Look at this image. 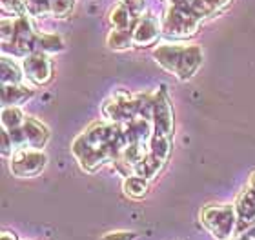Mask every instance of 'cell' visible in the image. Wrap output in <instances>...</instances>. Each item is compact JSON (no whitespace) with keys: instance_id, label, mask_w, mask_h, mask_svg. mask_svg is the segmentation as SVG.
<instances>
[{"instance_id":"12","label":"cell","mask_w":255,"mask_h":240,"mask_svg":"<svg viewBox=\"0 0 255 240\" xmlns=\"http://www.w3.org/2000/svg\"><path fill=\"white\" fill-rule=\"evenodd\" d=\"M123 189L128 197L131 198H144L148 195V178L138 175L128 176L123 184Z\"/></svg>"},{"instance_id":"9","label":"cell","mask_w":255,"mask_h":240,"mask_svg":"<svg viewBox=\"0 0 255 240\" xmlns=\"http://www.w3.org/2000/svg\"><path fill=\"white\" fill-rule=\"evenodd\" d=\"M235 211H237L239 231H243V228L255 226V193H252L250 189H245L241 193L235 202Z\"/></svg>"},{"instance_id":"14","label":"cell","mask_w":255,"mask_h":240,"mask_svg":"<svg viewBox=\"0 0 255 240\" xmlns=\"http://www.w3.org/2000/svg\"><path fill=\"white\" fill-rule=\"evenodd\" d=\"M35 49L37 53H57L62 49V40L55 35H38L35 37Z\"/></svg>"},{"instance_id":"17","label":"cell","mask_w":255,"mask_h":240,"mask_svg":"<svg viewBox=\"0 0 255 240\" xmlns=\"http://www.w3.org/2000/svg\"><path fill=\"white\" fill-rule=\"evenodd\" d=\"M133 42V31L128 33L126 29H117L108 37V44L113 49H124Z\"/></svg>"},{"instance_id":"4","label":"cell","mask_w":255,"mask_h":240,"mask_svg":"<svg viewBox=\"0 0 255 240\" xmlns=\"http://www.w3.org/2000/svg\"><path fill=\"white\" fill-rule=\"evenodd\" d=\"M201 220L204 228L217 240H228L232 239V233L237 226V211L232 204H210L202 208Z\"/></svg>"},{"instance_id":"8","label":"cell","mask_w":255,"mask_h":240,"mask_svg":"<svg viewBox=\"0 0 255 240\" xmlns=\"http://www.w3.org/2000/svg\"><path fill=\"white\" fill-rule=\"evenodd\" d=\"M22 133L26 140V148H35V150H42L49 139L48 128L33 117H26L22 124Z\"/></svg>"},{"instance_id":"3","label":"cell","mask_w":255,"mask_h":240,"mask_svg":"<svg viewBox=\"0 0 255 240\" xmlns=\"http://www.w3.org/2000/svg\"><path fill=\"white\" fill-rule=\"evenodd\" d=\"M171 11L166 16L164 31L171 37H190L208 13L201 0H170Z\"/></svg>"},{"instance_id":"6","label":"cell","mask_w":255,"mask_h":240,"mask_svg":"<svg viewBox=\"0 0 255 240\" xmlns=\"http://www.w3.org/2000/svg\"><path fill=\"white\" fill-rule=\"evenodd\" d=\"M173 133V109L166 96V91H160L153 102V135L170 137Z\"/></svg>"},{"instance_id":"19","label":"cell","mask_w":255,"mask_h":240,"mask_svg":"<svg viewBox=\"0 0 255 240\" xmlns=\"http://www.w3.org/2000/svg\"><path fill=\"white\" fill-rule=\"evenodd\" d=\"M2 5H4V9L11 11V13H20V11H24L22 0H2Z\"/></svg>"},{"instance_id":"22","label":"cell","mask_w":255,"mask_h":240,"mask_svg":"<svg viewBox=\"0 0 255 240\" xmlns=\"http://www.w3.org/2000/svg\"><path fill=\"white\" fill-rule=\"evenodd\" d=\"M228 240H248V239H246V235H239L235 237V239H228Z\"/></svg>"},{"instance_id":"21","label":"cell","mask_w":255,"mask_h":240,"mask_svg":"<svg viewBox=\"0 0 255 240\" xmlns=\"http://www.w3.org/2000/svg\"><path fill=\"white\" fill-rule=\"evenodd\" d=\"M246 189H250L252 193H255V173H252L250 180H248V186H246Z\"/></svg>"},{"instance_id":"7","label":"cell","mask_w":255,"mask_h":240,"mask_svg":"<svg viewBox=\"0 0 255 240\" xmlns=\"http://www.w3.org/2000/svg\"><path fill=\"white\" fill-rule=\"evenodd\" d=\"M22 70H24V77L27 80H31L33 84H48L51 80V73H53V66L49 62V59L44 53H33L24 59L22 62Z\"/></svg>"},{"instance_id":"20","label":"cell","mask_w":255,"mask_h":240,"mask_svg":"<svg viewBox=\"0 0 255 240\" xmlns=\"http://www.w3.org/2000/svg\"><path fill=\"white\" fill-rule=\"evenodd\" d=\"M0 240H18V239H16V235L13 233V231L4 230V231H2V237H0Z\"/></svg>"},{"instance_id":"13","label":"cell","mask_w":255,"mask_h":240,"mask_svg":"<svg viewBox=\"0 0 255 240\" xmlns=\"http://www.w3.org/2000/svg\"><path fill=\"white\" fill-rule=\"evenodd\" d=\"M24 120H26L24 113L16 106H4V109H2V126H4L5 131L20 129Z\"/></svg>"},{"instance_id":"1","label":"cell","mask_w":255,"mask_h":240,"mask_svg":"<svg viewBox=\"0 0 255 240\" xmlns=\"http://www.w3.org/2000/svg\"><path fill=\"white\" fill-rule=\"evenodd\" d=\"M126 144L124 129L95 124L73 142V153L84 169L95 171L108 160H117Z\"/></svg>"},{"instance_id":"10","label":"cell","mask_w":255,"mask_h":240,"mask_svg":"<svg viewBox=\"0 0 255 240\" xmlns=\"http://www.w3.org/2000/svg\"><path fill=\"white\" fill-rule=\"evenodd\" d=\"M159 37V24L155 18L146 16L138 22L137 29L133 31V44L135 46H149Z\"/></svg>"},{"instance_id":"15","label":"cell","mask_w":255,"mask_h":240,"mask_svg":"<svg viewBox=\"0 0 255 240\" xmlns=\"http://www.w3.org/2000/svg\"><path fill=\"white\" fill-rule=\"evenodd\" d=\"M110 20L112 24L117 29H126L129 26V22H131V15H129V9H128L124 4H119L115 9L112 11V15H110Z\"/></svg>"},{"instance_id":"16","label":"cell","mask_w":255,"mask_h":240,"mask_svg":"<svg viewBox=\"0 0 255 240\" xmlns=\"http://www.w3.org/2000/svg\"><path fill=\"white\" fill-rule=\"evenodd\" d=\"M2 82L4 84H20L22 82L20 71L9 59L2 60Z\"/></svg>"},{"instance_id":"2","label":"cell","mask_w":255,"mask_h":240,"mask_svg":"<svg viewBox=\"0 0 255 240\" xmlns=\"http://www.w3.org/2000/svg\"><path fill=\"white\" fill-rule=\"evenodd\" d=\"M155 59L179 80H190L202 64V49L199 46H160L155 49Z\"/></svg>"},{"instance_id":"5","label":"cell","mask_w":255,"mask_h":240,"mask_svg":"<svg viewBox=\"0 0 255 240\" xmlns=\"http://www.w3.org/2000/svg\"><path fill=\"white\" fill-rule=\"evenodd\" d=\"M48 157L44 155L42 150H35V148H20L9 157V169L11 173L18 178H31L42 173L46 167Z\"/></svg>"},{"instance_id":"18","label":"cell","mask_w":255,"mask_h":240,"mask_svg":"<svg viewBox=\"0 0 255 240\" xmlns=\"http://www.w3.org/2000/svg\"><path fill=\"white\" fill-rule=\"evenodd\" d=\"M101 240H135V233H131V231H112V233H106Z\"/></svg>"},{"instance_id":"11","label":"cell","mask_w":255,"mask_h":240,"mask_svg":"<svg viewBox=\"0 0 255 240\" xmlns=\"http://www.w3.org/2000/svg\"><path fill=\"white\" fill-rule=\"evenodd\" d=\"M33 96L31 87H26V84H4L2 85V104L4 106H18L22 102Z\"/></svg>"}]
</instances>
